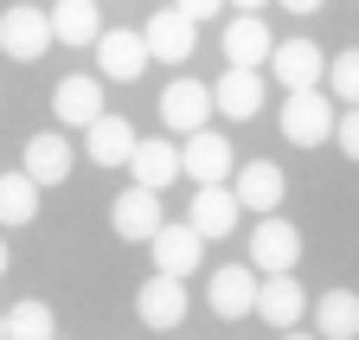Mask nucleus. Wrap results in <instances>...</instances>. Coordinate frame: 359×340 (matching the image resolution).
I'll use <instances>...</instances> for the list:
<instances>
[{
	"label": "nucleus",
	"instance_id": "obj_10",
	"mask_svg": "<svg viewBox=\"0 0 359 340\" xmlns=\"http://www.w3.org/2000/svg\"><path fill=\"white\" fill-rule=\"evenodd\" d=\"M218 109H212V90L199 77H173L167 90H161V122L167 129H180V135H193V129H205Z\"/></svg>",
	"mask_w": 359,
	"mask_h": 340
},
{
	"label": "nucleus",
	"instance_id": "obj_17",
	"mask_svg": "<svg viewBox=\"0 0 359 340\" xmlns=\"http://www.w3.org/2000/svg\"><path fill=\"white\" fill-rule=\"evenodd\" d=\"M212 109L231 116V122H250V116L263 109V77H257L250 64H231V71L212 83Z\"/></svg>",
	"mask_w": 359,
	"mask_h": 340
},
{
	"label": "nucleus",
	"instance_id": "obj_16",
	"mask_svg": "<svg viewBox=\"0 0 359 340\" xmlns=\"http://www.w3.org/2000/svg\"><path fill=\"white\" fill-rule=\"evenodd\" d=\"M257 315H263L269 327H276V334H283V327H295V321L308 315V289H302L289 270L263 276V283H257Z\"/></svg>",
	"mask_w": 359,
	"mask_h": 340
},
{
	"label": "nucleus",
	"instance_id": "obj_26",
	"mask_svg": "<svg viewBox=\"0 0 359 340\" xmlns=\"http://www.w3.org/2000/svg\"><path fill=\"white\" fill-rule=\"evenodd\" d=\"M327 90L340 103H359V46H346L340 58H327Z\"/></svg>",
	"mask_w": 359,
	"mask_h": 340
},
{
	"label": "nucleus",
	"instance_id": "obj_22",
	"mask_svg": "<svg viewBox=\"0 0 359 340\" xmlns=\"http://www.w3.org/2000/svg\"><path fill=\"white\" fill-rule=\"evenodd\" d=\"M39 180L26 174V167H20V174H0V231H26L32 219H39Z\"/></svg>",
	"mask_w": 359,
	"mask_h": 340
},
{
	"label": "nucleus",
	"instance_id": "obj_30",
	"mask_svg": "<svg viewBox=\"0 0 359 340\" xmlns=\"http://www.w3.org/2000/svg\"><path fill=\"white\" fill-rule=\"evenodd\" d=\"M231 7H238V13H263V7H269V0H231Z\"/></svg>",
	"mask_w": 359,
	"mask_h": 340
},
{
	"label": "nucleus",
	"instance_id": "obj_9",
	"mask_svg": "<svg viewBox=\"0 0 359 340\" xmlns=\"http://www.w3.org/2000/svg\"><path fill=\"white\" fill-rule=\"evenodd\" d=\"M109 225H116L122 244H148V238L167 225V219H161V193H154V186H128V193H116Z\"/></svg>",
	"mask_w": 359,
	"mask_h": 340
},
{
	"label": "nucleus",
	"instance_id": "obj_19",
	"mask_svg": "<svg viewBox=\"0 0 359 340\" xmlns=\"http://www.w3.org/2000/svg\"><path fill=\"white\" fill-rule=\"evenodd\" d=\"M52 116L65 129H90V122L103 116V77H65L52 90Z\"/></svg>",
	"mask_w": 359,
	"mask_h": 340
},
{
	"label": "nucleus",
	"instance_id": "obj_15",
	"mask_svg": "<svg viewBox=\"0 0 359 340\" xmlns=\"http://www.w3.org/2000/svg\"><path fill=\"white\" fill-rule=\"evenodd\" d=\"M148 250H154V270H161V276H193L199 257H205V238H199L193 225H161V231L148 238Z\"/></svg>",
	"mask_w": 359,
	"mask_h": 340
},
{
	"label": "nucleus",
	"instance_id": "obj_6",
	"mask_svg": "<svg viewBox=\"0 0 359 340\" xmlns=\"http://www.w3.org/2000/svg\"><path fill=\"white\" fill-rule=\"evenodd\" d=\"M180 174L199 180V186L231 180V174H238V154H231V142H224L218 129H193V135H187V148H180Z\"/></svg>",
	"mask_w": 359,
	"mask_h": 340
},
{
	"label": "nucleus",
	"instance_id": "obj_25",
	"mask_svg": "<svg viewBox=\"0 0 359 340\" xmlns=\"http://www.w3.org/2000/svg\"><path fill=\"white\" fill-rule=\"evenodd\" d=\"M7 340H58V315H52V302H39V295L13 302V308H7Z\"/></svg>",
	"mask_w": 359,
	"mask_h": 340
},
{
	"label": "nucleus",
	"instance_id": "obj_11",
	"mask_svg": "<svg viewBox=\"0 0 359 340\" xmlns=\"http://www.w3.org/2000/svg\"><path fill=\"white\" fill-rule=\"evenodd\" d=\"M199 20H187L180 7H161L148 26H142V39H148V58H161V64H187L193 58V46H199V32H193Z\"/></svg>",
	"mask_w": 359,
	"mask_h": 340
},
{
	"label": "nucleus",
	"instance_id": "obj_33",
	"mask_svg": "<svg viewBox=\"0 0 359 340\" xmlns=\"http://www.w3.org/2000/svg\"><path fill=\"white\" fill-rule=\"evenodd\" d=\"M0 340H7V315H0Z\"/></svg>",
	"mask_w": 359,
	"mask_h": 340
},
{
	"label": "nucleus",
	"instance_id": "obj_27",
	"mask_svg": "<svg viewBox=\"0 0 359 340\" xmlns=\"http://www.w3.org/2000/svg\"><path fill=\"white\" fill-rule=\"evenodd\" d=\"M334 142L346 161H359V103H346V116H334Z\"/></svg>",
	"mask_w": 359,
	"mask_h": 340
},
{
	"label": "nucleus",
	"instance_id": "obj_1",
	"mask_svg": "<svg viewBox=\"0 0 359 340\" xmlns=\"http://www.w3.org/2000/svg\"><path fill=\"white\" fill-rule=\"evenodd\" d=\"M276 122H283V142L321 148V142H334V97H321V90H289Z\"/></svg>",
	"mask_w": 359,
	"mask_h": 340
},
{
	"label": "nucleus",
	"instance_id": "obj_2",
	"mask_svg": "<svg viewBox=\"0 0 359 340\" xmlns=\"http://www.w3.org/2000/svg\"><path fill=\"white\" fill-rule=\"evenodd\" d=\"M135 321L154 327V334H173L180 321H187V276H148L142 289H135Z\"/></svg>",
	"mask_w": 359,
	"mask_h": 340
},
{
	"label": "nucleus",
	"instance_id": "obj_7",
	"mask_svg": "<svg viewBox=\"0 0 359 340\" xmlns=\"http://www.w3.org/2000/svg\"><path fill=\"white\" fill-rule=\"evenodd\" d=\"M205 308H212L218 321H244V315H257V270H244V264L212 270V276H205Z\"/></svg>",
	"mask_w": 359,
	"mask_h": 340
},
{
	"label": "nucleus",
	"instance_id": "obj_29",
	"mask_svg": "<svg viewBox=\"0 0 359 340\" xmlns=\"http://www.w3.org/2000/svg\"><path fill=\"white\" fill-rule=\"evenodd\" d=\"M283 7H289V13H314V7H321V0H283Z\"/></svg>",
	"mask_w": 359,
	"mask_h": 340
},
{
	"label": "nucleus",
	"instance_id": "obj_8",
	"mask_svg": "<svg viewBox=\"0 0 359 340\" xmlns=\"http://www.w3.org/2000/svg\"><path fill=\"white\" fill-rule=\"evenodd\" d=\"M142 71H148V39L135 26H116V32L97 39V77L103 83H135Z\"/></svg>",
	"mask_w": 359,
	"mask_h": 340
},
{
	"label": "nucleus",
	"instance_id": "obj_28",
	"mask_svg": "<svg viewBox=\"0 0 359 340\" xmlns=\"http://www.w3.org/2000/svg\"><path fill=\"white\" fill-rule=\"evenodd\" d=\"M173 7H180V13H187V20H212V13L224 7V0H173Z\"/></svg>",
	"mask_w": 359,
	"mask_h": 340
},
{
	"label": "nucleus",
	"instance_id": "obj_12",
	"mask_svg": "<svg viewBox=\"0 0 359 340\" xmlns=\"http://www.w3.org/2000/svg\"><path fill=\"white\" fill-rule=\"evenodd\" d=\"M231 193H238V205L244 212H283V199H289V180H283V167L276 161H244L238 167V180H231Z\"/></svg>",
	"mask_w": 359,
	"mask_h": 340
},
{
	"label": "nucleus",
	"instance_id": "obj_18",
	"mask_svg": "<svg viewBox=\"0 0 359 340\" xmlns=\"http://www.w3.org/2000/svg\"><path fill=\"white\" fill-rule=\"evenodd\" d=\"M128 180H135V186L167 193V186L180 180V148L161 142V135H142V142H135V154H128Z\"/></svg>",
	"mask_w": 359,
	"mask_h": 340
},
{
	"label": "nucleus",
	"instance_id": "obj_31",
	"mask_svg": "<svg viewBox=\"0 0 359 340\" xmlns=\"http://www.w3.org/2000/svg\"><path fill=\"white\" fill-rule=\"evenodd\" d=\"M283 340H321V334H295V327H283Z\"/></svg>",
	"mask_w": 359,
	"mask_h": 340
},
{
	"label": "nucleus",
	"instance_id": "obj_14",
	"mask_svg": "<svg viewBox=\"0 0 359 340\" xmlns=\"http://www.w3.org/2000/svg\"><path fill=\"white\" fill-rule=\"evenodd\" d=\"M135 142H142V135H135V122H128V116H116V109H103V116L83 129V154L97 161V167H128Z\"/></svg>",
	"mask_w": 359,
	"mask_h": 340
},
{
	"label": "nucleus",
	"instance_id": "obj_13",
	"mask_svg": "<svg viewBox=\"0 0 359 340\" xmlns=\"http://www.w3.org/2000/svg\"><path fill=\"white\" fill-rule=\"evenodd\" d=\"M238 219H244V205H238V193L224 186V180H212V186H199V193H193L187 225H193L199 238H231V231H238Z\"/></svg>",
	"mask_w": 359,
	"mask_h": 340
},
{
	"label": "nucleus",
	"instance_id": "obj_20",
	"mask_svg": "<svg viewBox=\"0 0 359 340\" xmlns=\"http://www.w3.org/2000/svg\"><path fill=\"white\" fill-rule=\"evenodd\" d=\"M20 167H26L39 186H65V180H71V167H77V154H71V142H65L58 129H45V135L26 142V161H20Z\"/></svg>",
	"mask_w": 359,
	"mask_h": 340
},
{
	"label": "nucleus",
	"instance_id": "obj_23",
	"mask_svg": "<svg viewBox=\"0 0 359 340\" xmlns=\"http://www.w3.org/2000/svg\"><path fill=\"white\" fill-rule=\"evenodd\" d=\"M314 334L321 340H359V295L353 289H327L314 302Z\"/></svg>",
	"mask_w": 359,
	"mask_h": 340
},
{
	"label": "nucleus",
	"instance_id": "obj_32",
	"mask_svg": "<svg viewBox=\"0 0 359 340\" xmlns=\"http://www.w3.org/2000/svg\"><path fill=\"white\" fill-rule=\"evenodd\" d=\"M7 264H13V257H7V238H0V276H7Z\"/></svg>",
	"mask_w": 359,
	"mask_h": 340
},
{
	"label": "nucleus",
	"instance_id": "obj_3",
	"mask_svg": "<svg viewBox=\"0 0 359 340\" xmlns=\"http://www.w3.org/2000/svg\"><path fill=\"white\" fill-rule=\"evenodd\" d=\"M295 257H302V231L283 219V212H263L257 231H250V270L276 276V270H295Z\"/></svg>",
	"mask_w": 359,
	"mask_h": 340
},
{
	"label": "nucleus",
	"instance_id": "obj_4",
	"mask_svg": "<svg viewBox=\"0 0 359 340\" xmlns=\"http://www.w3.org/2000/svg\"><path fill=\"white\" fill-rule=\"evenodd\" d=\"M45 46H52V13L45 7H7L0 13V52H7L13 64L45 58Z\"/></svg>",
	"mask_w": 359,
	"mask_h": 340
},
{
	"label": "nucleus",
	"instance_id": "obj_21",
	"mask_svg": "<svg viewBox=\"0 0 359 340\" xmlns=\"http://www.w3.org/2000/svg\"><path fill=\"white\" fill-rule=\"evenodd\" d=\"M269 52H276V39H269V26H263L257 13H238L231 26H224V58H231V64L263 71V64H269Z\"/></svg>",
	"mask_w": 359,
	"mask_h": 340
},
{
	"label": "nucleus",
	"instance_id": "obj_24",
	"mask_svg": "<svg viewBox=\"0 0 359 340\" xmlns=\"http://www.w3.org/2000/svg\"><path fill=\"white\" fill-rule=\"evenodd\" d=\"M52 39L58 46H97V0H58L52 7Z\"/></svg>",
	"mask_w": 359,
	"mask_h": 340
},
{
	"label": "nucleus",
	"instance_id": "obj_5",
	"mask_svg": "<svg viewBox=\"0 0 359 340\" xmlns=\"http://www.w3.org/2000/svg\"><path fill=\"white\" fill-rule=\"evenodd\" d=\"M269 77L283 83V90H321L327 83V58L314 39H283L276 52H269Z\"/></svg>",
	"mask_w": 359,
	"mask_h": 340
}]
</instances>
